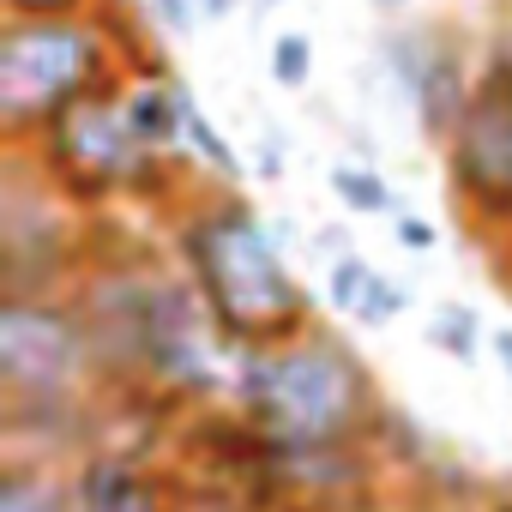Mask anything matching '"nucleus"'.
I'll return each mask as SVG.
<instances>
[{"mask_svg":"<svg viewBox=\"0 0 512 512\" xmlns=\"http://www.w3.org/2000/svg\"><path fill=\"white\" fill-rule=\"evenodd\" d=\"M308 73H314V43H308L302 31H284V37L272 43V79H278L284 91H302Z\"/></svg>","mask_w":512,"mask_h":512,"instance_id":"2eb2a0df","label":"nucleus"},{"mask_svg":"<svg viewBox=\"0 0 512 512\" xmlns=\"http://www.w3.org/2000/svg\"><path fill=\"white\" fill-rule=\"evenodd\" d=\"M446 187L482 229H512V37L488 43L476 91L446 139Z\"/></svg>","mask_w":512,"mask_h":512,"instance_id":"423d86ee","label":"nucleus"},{"mask_svg":"<svg viewBox=\"0 0 512 512\" xmlns=\"http://www.w3.org/2000/svg\"><path fill=\"white\" fill-rule=\"evenodd\" d=\"M278 7V0H253V13H272Z\"/></svg>","mask_w":512,"mask_h":512,"instance_id":"4be33fe9","label":"nucleus"},{"mask_svg":"<svg viewBox=\"0 0 512 512\" xmlns=\"http://www.w3.org/2000/svg\"><path fill=\"white\" fill-rule=\"evenodd\" d=\"M235 404L241 422L284 452H338L362 446L380 416L374 374L362 356L320 326L272 350H235Z\"/></svg>","mask_w":512,"mask_h":512,"instance_id":"f257e3e1","label":"nucleus"},{"mask_svg":"<svg viewBox=\"0 0 512 512\" xmlns=\"http://www.w3.org/2000/svg\"><path fill=\"white\" fill-rule=\"evenodd\" d=\"M488 344H494V356H500V368L512 374V326H494V332H488Z\"/></svg>","mask_w":512,"mask_h":512,"instance_id":"6ab92c4d","label":"nucleus"},{"mask_svg":"<svg viewBox=\"0 0 512 512\" xmlns=\"http://www.w3.org/2000/svg\"><path fill=\"white\" fill-rule=\"evenodd\" d=\"M235 0H199V19H229Z\"/></svg>","mask_w":512,"mask_h":512,"instance_id":"aec40b11","label":"nucleus"},{"mask_svg":"<svg viewBox=\"0 0 512 512\" xmlns=\"http://www.w3.org/2000/svg\"><path fill=\"white\" fill-rule=\"evenodd\" d=\"M85 0H7V19H67Z\"/></svg>","mask_w":512,"mask_h":512,"instance_id":"f3484780","label":"nucleus"},{"mask_svg":"<svg viewBox=\"0 0 512 512\" xmlns=\"http://www.w3.org/2000/svg\"><path fill=\"white\" fill-rule=\"evenodd\" d=\"M103 79H115L109 31L79 13L7 19V31H0V127H7V139H37L49 115H61Z\"/></svg>","mask_w":512,"mask_h":512,"instance_id":"20e7f679","label":"nucleus"},{"mask_svg":"<svg viewBox=\"0 0 512 512\" xmlns=\"http://www.w3.org/2000/svg\"><path fill=\"white\" fill-rule=\"evenodd\" d=\"M326 181H332V193H338L350 211H368V217H398V211H404L398 193H392V181H386L380 169H368V163H332Z\"/></svg>","mask_w":512,"mask_h":512,"instance_id":"9b49d317","label":"nucleus"},{"mask_svg":"<svg viewBox=\"0 0 512 512\" xmlns=\"http://www.w3.org/2000/svg\"><path fill=\"white\" fill-rule=\"evenodd\" d=\"M151 19H157L169 37H181V31H193V19H199V0H151Z\"/></svg>","mask_w":512,"mask_h":512,"instance_id":"dca6fc26","label":"nucleus"},{"mask_svg":"<svg viewBox=\"0 0 512 512\" xmlns=\"http://www.w3.org/2000/svg\"><path fill=\"white\" fill-rule=\"evenodd\" d=\"M410 308V290L398 284V278H386V272H374L368 278V290H362V302H356V314L350 320H362V326H386V320H398Z\"/></svg>","mask_w":512,"mask_h":512,"instance_id":"4468645a","label":"nucleus"},{"mask_svg":"<svg viewBox=\"0 0 512 512\" xmlns=\"http://www.w3.org/2000/svg\"><path fill=\"white\" fill-rule=\"evenodd\" d=\"M0 512H73L67 482L43 458H7V470H0Z\"/></svg>","mask_w":512,"mask_h":512,"instance_id":"1a4fd4ad","label":"nucleus"},{"mask_svg":"<svg viewBox=\"0 0 512 512\" xmlns=\"http://www.w3.org/2000/svg\"><path fill=\"white\" fill-rule=\"evenodd\" d=\"M67 506L73 512H175V494L163 488V476L145 458L91 452V458H79V470L67 482Z\"/></svg>","mask_w":512,"mask_h":512,"instance_id":"6e6552de","label":"nucleus"},{"mask_svg":"<svg viewBox=\"0 0 512 512\" xmlns=\"http://www.w3.org/2000/svg\"><path fill=\"white\" fill-rule=\"evenodd\" d=\"M392 235H398L410 253H428V247H434V223H422L416 211H398V217H392Z\"/></svg>","mask_w":512,"mask_h":512,"instance_id":"a211bd4d","label":"nucleus"},{"mask_svg":"<svg viewBox=\"0 0 512 512\" xmlns=\"http://www.w3.org/2000/svg\"><path fill=\"white\" fill-rule=\"evenodd\" d=\"M404 7H410V0H374V13H380V19H398Z\"/></svg>","mask_w":512,"mask_h":512,"instance_id":"412c9836","label":"nucleus"},{"mask_svg":"<svg viewBox=\"0 0 512 512\" xmlns=\"http://www.w3.org/2000/svg\"><path fill=\"white\" fill-rule=\"evenodd\" d=\"M494 512H512V500H500V506H494Z\"/></svg>","mask_w":512,"mask_h":512,"instance_id":"5701e85b","label":"nucleus"},{"mask_svg":"<svg viewBox=\"0 0 512 512\" xmlns=\"http://www.w3.org/2000/svg\"><path fill=\"white\" fill-rule=\"evenodd\" d=\"M380 61L392 67L398 91L410 97L416 127L434 145H446L452 127H458V115H464V103H470V91H476L464 43L446 25H398V31L380 37Z\"/></svg>","mask_w":512,"mask_h":512,"instance_id":"0eeeda50","label":"nucleus"},{"mask_svg":"<svg viewBox=\"0 0 512 512\" xmlns=\"http://www.w3.org/2000/svg\"><path fill=\"white\" fill-rule=\"evenodd\" d=\"M37 163L43 187L67 199H109V193H139L157 175L163 151H151L133 127L127 79H103L37 127Z\"/></svg>","mask_w":512,"mask_h":512,"instance_id":"39448f33","label":"nucleus"},{"mask_svg":"<svg viewBox=\"0 0 512 512\" xmlns=\"http://www.w3.org/2000/svg\"><path fill=\"white\" fill-rule=\"evenodd\" d=\"M175 157H187V163H199V169H211L223 187L241 175V163H235V151L223 145V133L199 115V103L193 97H181V127H175Z\"/></svg>","mask_w":512,"mask_h":512,"instance_id":"9d476101","label":"nucleus"},{"mask_svg":"<svg viewBox=\"0 0 512 512\" xmlns=\"http://www.w3.org/2000/svg\"><path fill=\"white\" fill-rule=\"evenodd\" d=\"M428 344H434L440 356H452V362H476V350H482V314L464 308V302H434V314H428Z\"/></svg>","mask_w":512,"mask_h":512,"instance_id":"f8f14e48","label":"nucleus"},{"mask_svg":"<svg viewBox=\"0 0 512 512\" xmlns=\"http://www.w3.org/2000/svg\"><path fill=\"white\" fill-rule=\"evenodd\" d=\"M368 278H374V266L362 260V253H338V260H326V296H332V308L356 314V302H362Z\"/></svg>","mask_w":512,"mask_h":512,"instance_id":"ddd939ff","label":"nucleus"},{"mask_svg":"<svg viewBox=\"0 0 512 512\" xmlns=\"http://www.w3.org/2000/svg\"><path fill=\"white\" fill-rule=\"evenodd\" d=\"M181 266L235 350H272L314 326L302 278L284 266L272 229L235 193H217L181 217Z\"/></svg>","mask_w":512,"mask_h":512,"instance_id":"f03ea898","label":"nucleus"},{"mask_svg":"<svg viewBox=\"0 0 512 512\" xmlns=\"http://www.w3.org/2000/svg\"><path fill=\"white\" fill-rule=\"evenodd\" d=\"M91 368H97V344L79 308L49 296L0 302V398H7L13 434L73 422Z\"/></svg>","mask_w":512,"mask_h":512,"instance_id":"7ed1b4c3","label":"nucleus"}]
</instances>
